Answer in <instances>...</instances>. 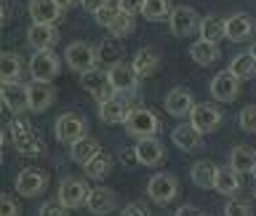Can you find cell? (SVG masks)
Returning <instances> with one entry per match:
<instances>
[{
  "label": "cell",
  "mask_w": 256,
  "mask_h": 216,
  "mask_svg": "<svg viewBox=\"0 0 256 216\" xmlns=\"http://www.w3.org/2000/svg\"><path fill=\"white\" fill-rule=\"evenodd\" d=\"M11 126V134H14V147L19 155L24 158H35L40 155L46 147H43V139H40V134L32 128L27 120H22V118H16L14 123H8Z\"/></svg>",
  "instance_id": "cell-1"
},
{
  "label": "cell",
  "mask_w": 256,
  "mask_h": 216,
  "mask_svg": "<svg viewBox=\"0 0 256 216\" xmlns=\"http://www.w3.org/2000/svg\"><path fill=\"white\" fill-rule=\"evenodd\" d=\"M64 59H67V67L75 70V72H88V70H96V62H99V51L91 46V43H83V40H75V43L67 46L64 51Z\"/></svg>",
  "instance_id": "cell-2"
},
{
  "label": "cell",
  "mask_w": 256,
  "mask_h": 216,
  "mask_svg": "<svg viewBox=\"0 0 256 216\" xmlns=\"http://www.w3.org/2000/svg\"><path fill=\"white\" fill-rule=\"evenodd\" d=\"M123 126H126L128 134L144 139V136H155L160 131V118L152 110H147V107H136V110L128 112V118H126Z\"/></svg>",
  "instance_id": "cell-3"
},
{
  "label": "cell",
  "mask_w": 256,
  "mask_h": 216,
  "mask_svg": "<svg viewBox=\"0 0 256 216\" xmlns=\"http://www.w3.org/2000/svg\"><path fill=\"white\" fill-rule=\"evenodd\" d=\"M86 131H88L86 118L75 115V112H64V115H59L54 123V134L62 144H75L78 139L86 136Z\"/></svg>",
  "instance_id": "cell-4"
},
{
  "label": "cell",
  "mask_w": 256,
  "mask_h": 216,
  "mask_svg": "<svg viewBox=\"0 0 256 216\" xmlns=\"http://www.w3.org/2000/svg\"><path fill=\"white\" fill-rule=\"evenodd\" d=\"M14 187L22 198H38L48 190V174L40 171V168H24V171H19V176H16Z\"/></svg>",
  "instance_id": "cell-5"
},
{
  "label": "cell",
  "mask_w": 256,
  "mask_h": 216,
  "mask_svg": "<svg viewBox=\"0 0 256 216\" xmlns=\"http://www.w3.org/2000/svg\"><path fill=\"white\" fill-rule=\"evenodd\" d=\"M59 56L54 51H35V56L30 59V75L32 80H40V83H51V80L59 75Z\"/></svg>",
  "instance_id": "cell-6"
},
{
  "label": "cell",
  "mask_w": 256,
  "mask_h": 216,
  "mask_svg": "<svg viewBox=\"0 0 256 216\" xmlns=\"http://www.w3.org/2000/svg\"><path fill=\"white\" fill-rule=\"evenodd\" d=\"M147 195H150V200H155L160 206L171 203L179 195V179L174 174H155L147 184Z\"/></svg>",
  "instance_id": "cell-7"
},
{
  "label": "cell",
  "mask_w": 256,
  "mask_h": 216,
  "mask_svg": "<svg viewBox=\"0 0 256 216\" xmlns=\"http://www.w3.org/2000/svg\"><path fill=\"white\" fill-rule=\"evenodd\" d=\"M80 83H83V88L88 94L94 96L96 102H107V99H112L118 91L112 88V83H110V75L104 70H88V72H83L80 75Z\"/></svg>",
  "instance_id": "cell-8"
},
{
  "label": "cell",
  "mask_w": 256,
  "mask_h": 216,
  "mask_svg": "<svg viewBox=\"0 0 256 216\" xmlns=\"http://www.w3.org/2000/svg\"><path fill=\"white\" fill-rule=\"evenodd\" d=\"M200 16L195 8H190V6H176L174 11H171V19H168V24H171V32L176 38H190L192 32H198L200 30Z\"/></svg>",
  "instance_id": "cell-9"
},
{
  "label": "cell",
  "mask_w": 256,
  "mask_h": 216,
  "mask_svg": "<svg viewBox=\"0 0 256 216\" xmlns=\"http://www.w3.org/2000/svg\"><path fill=\"white\" fill-rule=\"evenodd\" d=\"M88 195H91V187L83 182V179H64L59 184V203L67 206V208H83L88 203Z\"/></svg>",
  "instance_id": "cell-10"
},
{
  "label": "cell",
  "mask_w": 256,
  "mask_h": 216,
  "mask_svg": "<svg viewBox=\"0 0 256 216\" xmlns=\"http://www.w3.org/2000/svg\"><path fill=\"white\" fill-rule=\"evenodd\" d=\"M134 158H136V163L139 166H160L163 163V158H166V147H163V142L155 139V136H144V139L136 142V147H134Z\"/></svg>",
  "instance_id": "cell-11"
},
{
  "label": "cell",
  "mask_w": 256,
  "mask_h": 216,
  "mask_svg": "<svg viewBox=\"0 0 256 216\" xmlns=\"http://www.w3.org/2000/svg\"><path fill=\"white\" fill-rule=\"evenodd\" d=\"M190 123L200 134H211L222 126V110L214 107V104H195V110L190 112Z\"/></svg>",
  "instance_id": "cell-12"
},
{
  "label": "cell",
  "mask_w": 256,
  "mask_h": 216,
  "mask_svg": "<svg viewBox=\"0 0 256 216\" xmlns=\"http://www.w3.org/2000/svg\"><path fill=\"white\" fill-rule=\"evenodd\" d=\"M107 75H110V83H112V88H115L118 94H131V91H136V86H139L136 70L131 67V64H126V62L112 64V67L107 70Z\"/></svg>",
  "instance_id": "cell-13"
},
{
  "label": "cell",
  "mask_w": 256,
  "mask_h": 216,
  "mask_svg": "<svg viewBox=\"0 0 256 216\" xmlns=\"http://www.w3.org/2000/svg\"><path fill=\"white\" fill-rule=\"evenodd\" d=\"M27 99H30V112H46L56 102V88L51 83L32 80L27 86Z\"/></svg>",
  "instance_id": "cell-14"
},
{
  "label": "cell",
  "mask_w": 256,
  "mask_h": 216,
  "mask_svg": "<svg viewBox=\"0 0 256 216\" xmlns=\"http://www.w3.org/2000/svg\"><path fill=\"white\" fill-rule=\"evenodd\" d=\"M240 94V80L232 75L230 70L219 72L214 80H211V96L216 102H235Z\"/></svg>",
  "instance_id": "cell-15"
},
{
  "label": "cell",
  "mask_w": 256,
  "mask_h": 216,
  "mask_svg": "<svg viewBox=\"0 0 256 216\" xmlns=\"http://www.w3.org/2000/svg\"><path fill=\"white\" fill-rule=\"evenodd\" d=\"M59 40V30L56 24H32L27 30V43L35 48V51H51Z\"/></svg>",
  "instance_id": "cell-16"
},
{
  "label": "cell",
  "mask_w": 256,
  "mask_h": 216,
  "mask_svg": "<svg viewBox=\"0 0 256 216\" xmlns=\"http://www.w3.org/2000/svg\"><path fill=\"white\" fill-rule=\"evenodd\" d=\"M3 107L6 112H14L16 118H22L24 112L30 110V99H27V86L22 83H11V86H3Z\"/></svg>",
  "instance_id": "cell-17"
},
{
  "label": "cell",
  "mask_w": 256,
  "mask_h": 216,
  "mask_svg": "<svg viewBox=\"0 0 256 216\" xmlns=\"http://www.w3.org/2000/svg\"><path fill=\"white\" fill-rule=\"evenodd\" d=\"M86 208L94 216H107V214H112L118 208V195L110 187H94L91 195H88Z\"/></svg>",
  "instance_id": "cell-18"
},
{
  "label": "cell",
  "mask_w": 256,
  "mask_h": 216,
  "mask_svg": "<svg viewBox=\"0 0 256 216\" xmlns=\"http://www.w3.org/2000/svg\"><path fill=\"white\" fill-rule=\"evenodd\" d=\"M163 104H166L168 115H174V118H184V115H190V112L195 110V99H192V94L187 91V88H182V86L171 88Z\"/></svg>",
  "instance_id": "cell-19"
},
{
  "label": "cell",
  "mask_w": 256,
  "mask_h": 216,
  "mask_svg": "<svg viewBox=\"0 0 256 216\" xmlns=\"http://www.w3.org/2000/svg\"><path fill=\"white\" fill-rule=\"evenodd\" d=\"M128 112H131V107H128V102L120 99V96H112V99L99 104V118L104 120V123H110V126L126 123Z\"/></svg>",
  "instance_id": "cell-20"
},
{
  "label": "cell",
  "mask_w": 256,
  "mask_h": 216,
  "mask_svg": "<svg viewBox=\"0 0 256 216\" xmlns=\"http://www.w3.org/2000/svg\"><path fill=\"white\" fill-rule=\"evenodd\" d=\"M30 16L32 24H56L62 8L56 6V0H30Z\"/></svg>",
  "instance_id": "cell-21"
},
{
  "label": "cell",
  "mask_w": 256,
  "mask_h": 216,
  "mask_svg": "<svg viewBox=\"0 0 256 216\" xmlns=\"http://www.w3.org/2000/svg\"><path fill=\"white\" fill-rule=\"evenodd\" d=\"M131 67L136 70L139 78L155 75L158 67H160V54L155 51V48H139V51L134 54V59H131Z\"/></svg>",
  "instance_id": "cell-22"
},
{
  "label": "cell",
  "mask_w": 256,
  "mask_h": 216,
  "mask_svg": "<svg viewBox=\"0 0 256 216\" xmlns=\"http://www.w3.org/2000/svg\"><path fill=\"white\" fill-rule=\"evenodd\" d=\"M254 30H256V24H254L251 16H246V14H235L227 19V40H232V43L248 40L254 35Z\"/></svg>",
  "instance_id": "cell-23"
},
{
  "label": "cell",
  "mask_w": 256,
  "mask_h": 216,
  "mask_svg": "<svg viewBox=\"0 0 256 216\" xmlns=\"http://www.w3.org/2000/svg\"><path fill=\"white\" fill-rule=\"evenodd\" d=\"M102 152V144L94 139V136H83V139H78L75 144H70V158L75 160L78 166H86L91 163V160Z\"/></svg>",
  "instance_id": "cell-24"
},
{
  "label": "cell",
  "mask_w": 256,
  "mask_h": 216,
  "mask_svg": "<svg viewBox=\"0 0 256 216\" xmlns=\"http://www.w3.org/2000/svg\"><path fill=\"white\" fill-rule=\"evenodd\" d=\"M190 59L200 64V67H211L222 59V51L216 43H208V40H198V43L190 46Z\"/></svg>",
  "instance_id": "cell-25"
},
{
  "label": "cell",
  "mask_w": 256,
  "mask_h": 216,
  "mask_svg": "<svg viewBox=\"0 0 256 216\" xmlns=\"http://www.w3.org/2000/svg\"><path fill=\"white\" fill-rule=\"evenodd\" d=\"M171 139H174V144H176L179 150L190 152V150H198L200 144H203V134H200L192 123H184V126H176V128H174Z\"/></svg>",
  "instance_id": "cell-26"
},
{
  "label": "cell",
  "mask_w": 256,
  "mask_h": 216,
  "mask_svg": "<svg viewBox=\"0 0 256 216\" xmlns=\"http://www.w3.org/2000/svg\"><path fill=\"white\" fill-rule=\"evenodd\" d=\"M19 80H22V56L14 51H6L0 56V83L11 86V83H19Z\"/></svg>",
  "instance_id": "cell-27"
},
{
  "label": "cell",
  "mask_w": 256,
  "mask_h": 216,
  "mask_svg": "<svg viewBox=\"0 0 256 216\" xmlns=\"http://www.w3.org/2000/svg\"><path fill=\"white\" fill-rule=\"evenodd\" d=\"M240 187H243V184H240V174L232 166H222L219 171H216V184H214L216 192L232 198L235 192H240Z\"/></svg>",
  "instance_id": "cell-28"
},
{
  "label": "cell",
  "mask_w": 256,
  "mask_h": 216,
  "mask_svg": "<svg viewBox=\"0 0 256 216\" xmlns=\"http://www.w3.org/2000/svg\"><path fill=\"white\" fill-rule=\"evenodd\" d=\"M198 32H200V40H208V43L219 46V40L227 38V19H222V16H206L200 22Z\"/></svg>",
  "instance_id": "cell-29"
},
{
  "label": "cell",
  "mask_w": 256,
  "mask_h": 216,
  "mask_svg": "<svg viewBox=\"0 0 256 216\" xmlns=\"http://www.w3.org/2000/svg\"><path fill=\"white\" fill-rule=\"evenodd\" d=\"M230 166L235 168L238 174H254V166H256V150L246 147V144H238L230 155Z\"/></svg>",
  "instance_id": "cell-30"
},
{
  "label": "cell",
  "mask_w": 256,
  "mask_h": 216,
  "mask_svg": "<svg viewBox=\"0 0 256 216\" xmlns=\"http://www.w3.org/2000/svg\"><path fill=\"white\" fill-rule=\"evenodd\" d=\"M216 168L211 160H198L195 166H192V182H195V187L200 190H211L216 184Z\"/></svg>",
  "instance_id": "cell-31"
},
{
  "label": "cell",
  "mask_w": 256,
  "mask_h": 216,
  "mask_svg": "<svg viewBox=\"0 0 256 216\" xmlns=\"http://www.w3.org/2000/svg\"><path fill=\"white\" fill-rule=\"evenodd\" d=\"M227 70H230L238 80H248V78L256 75V59H254L251 54H238L235 59L230 62Z\"/></svg>",
  "instance_id": "cell-32"
},
{
  "label": "cell",
  "mask_w": 256,
  "mask_h": 216,
  "mask_svg": "<svg viewBox=\"0 0 256 216\" xmlns=\"http://www.w3.org/2000/svg\"><path fill=\"white\" fill-rule=\"evenodd\" d=\"M171 0H147L142 8V16L150 22H163V19H171Z\"/></svg>",
  "instance_id": "cell-33"
},
{
  "label": "cell",
  "mask_w": 256,
  "mask_h": 216,
  "mask_svg": "<svg viewBox=\"0 0 256 216\" xmlns=\"http://www.w3.org/2000/svg\"><path fill=\"white\" fill-rule=\"evenodd\" d=\"M83 168H86L88 179H104V176H110V171H112V158L107 152H99V155H96L91 163H86Z\"/></svg>",
  "instance_id": "cell-34"
},
{
  "label": "cell",
  "mask_w": 256,
  "mask_h": 216,
  "mask_svg": "<svg viewBox=\"0 0 256 216\" xmlns=\"http://www.w3.org/2000/svg\"><path fill=\"white\" fill-rule=\"evenodd\" d=\"M99 51V59L102 62H107L110 67L112 64H118L120 62V56H123V48H120V38H107V40H102V46L96 48Z\"/></svg>",
  "instance_id": "cell-35"
},
{
  "label": "cell",
  "mask_w": 256,
  "mask_h": 216,
  "mask_svg": "<svg viewBox=\"0 0 256 216\" xmlns=\"http://www.w3.org/2000/svg\"><path fill=\"white\" fill-rule=\"evenodd\" d=\"M134 30H136V22H134V16L123 11V14H120L118 19H115V24L110 27V35H112V38H120V40H123V38H128V35H131Z\"/></svg>",
  "instance_id": "cell-36"
},
{
  "label": "cell",
  "mask_w": 256,
  "mask_h": 216,
  "mask_svg": "<svg viewBox=\"0 0 256 216\" xmlns=\"http://www.w3.org/2000/svg\"><path fill=\"white\" fill-rule=\"evenodd\" d=\"M120 14H123V8H120V6H112V3H110V6L99 8V11L94 14V19H96V24H102L104 30H110L112 24H115V19H118Z\"/></svg>",
  "instance_id": "cell-37"
},
{
  "label": "cell",
  "mask_w": 256,
  "mask_h": 216,
  "mask_svg": "<svg viewBox=\"0 0 256 216\" xmlns=\"http://www.w3.org/2000/svg\"><path fill=\"white\" fill-rule=\"evenodd\" d=\"M238 123L246 134H256V104H248V107L240 110L238 115Z\"/></svg>",
  "instance_id": "cell-38"
},
{
  "label": "cell",
  "mask_w": 256,
  "mask_h": 216,
  "mask_svg": "<svg viewBox=\"0 0 256 216\" xmlns=\"http://www.w3.org/2000/svg\"><path fill=\"white\" fill-rule=\"evenodd\" d=\"M251 214H254V208L246 200H230L224 206V216H251Z\"/></svg>",
  "instance_id": "cell-39"
},
{
  "label": "cell",
  "mask_w": 256,
  "mask_h": 216,
  "mask_svg": "<svg viewBox=\"0 0 256 216\" xmlns=\"http://www.w3.org/2000/svg\"><path fill=\"white\" fill-rule=\"evenodd\" d=\"M70 208L62 206L59 200H48V203L40 206V216H67Z\"/></svg>",
  "instance_id": "cell-40"
},
{
  "label": "cell",
  "mask_w": 256,
  "mask_h": 216,
  "mask_svg": "<svg viewBox=\"0 0 256 216\" xmlns=\"http://www.w3.org/2000/svg\"><path fill=\"white\" fill-rule=\"evenodd\" d=\"M0 216H19V203L11 195H3V203H0Z\"/></svg>",
  "instance_id": "cell-41"
},
{
  "label": "cell",
  "mask_w": 256,
  "mask_h": 216,
  "mask_svg": "<svg viewBox=\"0 0 256 216\" xmlns=\"http://www.w3.org/2000/svg\"><path fill=\"white\" fill-rule=\"evenodd\" d=\"M144 3H147V0H118V6L123 8L126 14H142V8H144Z\"/></svg>",
  "instance_id": "cell-42"
},
{
  "label": "cell",
  "mask_w": 256,
  "mask_h": 216,
  "mask_svg": "<svg viewBox=\"0 0 256 216\" xmlns=\"http://www.w3.org/2000/svg\"><path fill=\"white\" fill-rule=\"evenodd\" d=\"M120 216H150V214H147V208H144V206L131 203V206H126L123 211H120Z\"/></svg>",
  "instance_id": "cell-43"
},
{
  "label": "cell",
  "mask_w": 256,
  "mask_h": 216,
  "mask_svg": "<svg viewBox=\"0 0 256 216\" xmlns=\"http://www.w3.org/2000/svg\"><path fill=\"white\" fill-rule=\"evenodd\" d=\"M80 6L86 8V11H91V14H96L99 8H104V6H110V0H80Z\"/></svg>",
  "instance_id": "cell-44"
},
{
  "label": "cell",
  "mask_w": 256,
  "mask_h": 216,
  "mask_svg": "<svg viewBox=\"0 0 256 216\" xmlns=\"http://www.w3.org/2000/svg\"><path fill=\"white\" fill-rule=\"evenodd\" d=\"M176 216H206V214L200 211L198 206H190V203H187V206H182L179 211H176Z\"/></svg>",
  "instance_id": "cell-45"
},
{
  "label": "cell",
  "mask_w": 256,
  "mask_h": 216,
  "mask_svg": "<svg viewBox=\"0 0 256 216\" xmlns=\"http://www.w3.org/2000/svg\"><path fill=\"white\" fill-rule=\"evenodd\" d=\"M75 3H78V0H56V6H59L62 11H67V8H72Z\"/></svg>",
  "instance_id": "cell-46"
},
{
  "label": "cell",
  "mask_w": 256,
  "mask_h": 216,
  "mask_svg": "<svg viewBox=\"0 0 256 216\" xmlns=\"http://www.w3.org/2000/svg\"><path fill=\"white\" fill-rule=\"evenodd\" d=\"M248 54H251V56H254V59H256V43H254L251 48H248Z\"/></svg>",
  "instance_id": "cell-47"
},
{
  "label": "cell",
  "mask_w": 256,
  "mask_h": 216,
  "mask_svg": "<svg viewBox=\"0 0 256 216\" xmlns=\"http://www.w3.org/2000/svg\"><path fill=\"white\" fill-rule=\"evenodd\" d=\"M254 179H256V166H254Z\"/></svg>",
  "instance_id": "cell-48"
},
{
  "label": "cell",
  "mask_w": 256,
  "mask_h": 216,
  "mask_svg": "<svg viewBox=\"0 0 256 216\" xmlns=\"http://www.w3.org/2000/svg\"><path fill=\"white\" fill-rule=\"evenodd\" d=\"M254 200H256V190H254Z\"/></svg>",
  "instance_id": "cell-49"
}]
</instances>
